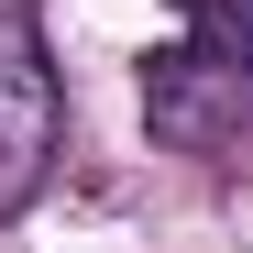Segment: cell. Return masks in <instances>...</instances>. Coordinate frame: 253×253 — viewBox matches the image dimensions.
<instances>
[{
    "mask_svg": "<svg viewBox=\"0 0 253 253\" xmlns=\"http://www.w3.org/2000/svg\"><path fill=\"white\" fill-rule=\"evenodd\" d=\"M187 33L143 55V121L165 154H231L253 132V0H165Z\"/></svg>",
    "mask_w": 253,
    "mask_h": 253,
    "instance_id": "1",
    "label": "cell"
},
{
    "mask_svg": "<svg viewBox=\"0 0 253 253\" xmlns=\"http://www.w3.org/2000/svg\"><path fill=\"white\" fill-rule=\"evenodd\" d=\"M55 132H66V88H55L44 22L33 0H0V220H22V198L44 187Z\"/></svg>",
    "mask_w": 253,
    "mask_h": 253,
    "instance_id": "2",
    "label": "cell"
}]
</instances>
